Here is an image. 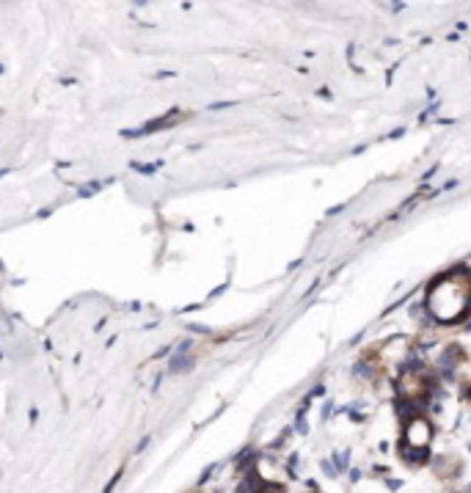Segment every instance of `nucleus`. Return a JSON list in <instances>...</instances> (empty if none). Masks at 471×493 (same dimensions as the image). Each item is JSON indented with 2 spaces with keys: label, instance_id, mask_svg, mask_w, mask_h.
I'll return each mask as SVG.
<instances>
[{
  "label": "nucleus",
  "instance_id": "obj_1",
  "mask_svg": "<svg viewBox=\"0 0 471 493\" xmlns=\"http://www.w3.org/2000/svg\"><path fill=\"white\" fill-rule=\"evenodd\" d=\"M471 306L469 276H447L438 278L427 292V309L438 322H458Z\"/></svg>",
  "mask_w": 471,
  "mask_h": 493
},
{
  "label": "nucleus",
  "instance_id": "obj_3",
  "mask_svg": "<svg viewBox=\"0 0 471 493\" xmlns=\"http://www.w3.org/2000/svg\"><path fill=\"white\" fill-rule=\"evenodd\" d=\"M427 392H430L427 378H424V372H419V369H408V372L400 378V394H403L408 403L424 400V397H427Z\"/></svg>",
  "mask_w": 471,
  "mask_h": 493
},
{
  "label": "nucleus",
  "instance_id": "obj_2",
  "mask_svg": "<svg viewBox=\"0 0 471 493\" xmlns=\"http://www.w3.org/2000/svg\"><path fill=\"white\" fill-rule=\"evenodd\" d=\"M430 444H433V424L424 416H411L403 430V447L430 452Z\"/></svg>",
  "mask_w": 471,
  "mask_h": 493
}]
</instances>
